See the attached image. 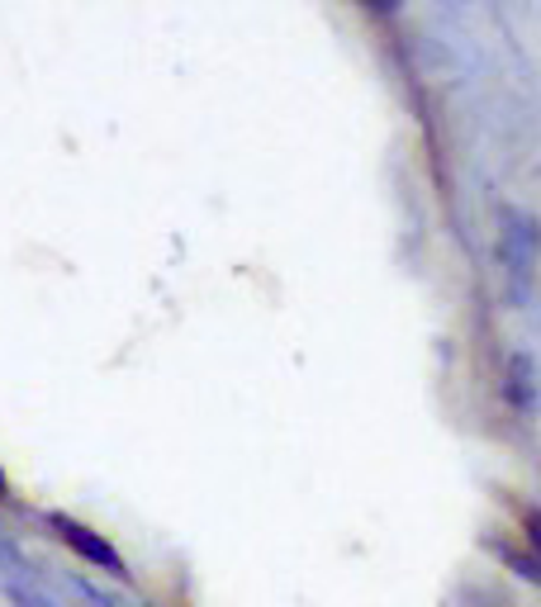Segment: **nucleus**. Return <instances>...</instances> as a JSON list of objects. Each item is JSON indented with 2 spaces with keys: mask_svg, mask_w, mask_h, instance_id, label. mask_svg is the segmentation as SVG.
<instances>
[{
  "mask_svg": "<svg viewBox=\"0 0 541 607\" xmlns=\"http://www.w3.org/2000/svg\"><path fill=\"white\" fill-rule=\"evenodd\" d=\"M5 494H10V484H5V470H0V503H5Z\"/></svg>",
  "mask_w": 541,
  "mask_h": 607,
  "instance_id": "nucleus-4",
  "label": "nucleus"
},
{
  "mask_svg": "<svg viewBox=\"0 0 541 607\" xmlns=\"http://www.w3.org/2000/svg\"><path fill=\"white\" fill-rule=\"evenodd\" d=\"M48 527H53V537L62 541V546H71L85 565H95V570H105V574H114V580H128V565H124V556L114 551V546L100 537L95 527H85V523H77V517H67V513H48Z\"/></svg>",
  "mask_w": 541,
  "mask_h": 607,
  "instance_id": "nucleus-2",
  "label": "nucleus"
},
{
  "mask_svg": "<svg viewBox=\"0 0 541 607\" xmlns=\"http://www.w3.org/2000/svg\"><path fill=\"white\" fill-rule=\"evenodd\" d=\"M356 5H366V10H390V0H356Z\"/></svg>",
  "mask_w": 541,
  "mask_h": 607,
  "instance_id": "nucleus-3",
  "label": "nucleus"
},
{
  "mask_svg": "<svg viewBox=\"0 0 541 607\" xmlns=\"http://www.w3.org/2000/svg\"><path fill=\"white\" fill-rule=\"evenodd\" d=\"M484 551H490L498 565L518 570L522 580L541 584V513L532 508V503L508 499L504 527H490V531H484Z\"/></svg>",
  "mask_w": 541,
  "mask_h": 607,
  "instance_id": "nucleus-1",
  "label": "nucleus"
}]
</instances>
